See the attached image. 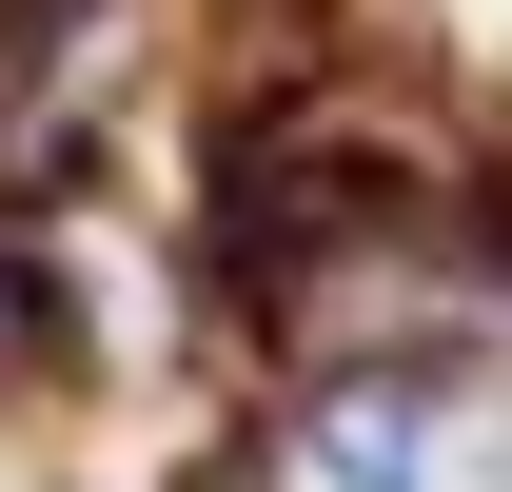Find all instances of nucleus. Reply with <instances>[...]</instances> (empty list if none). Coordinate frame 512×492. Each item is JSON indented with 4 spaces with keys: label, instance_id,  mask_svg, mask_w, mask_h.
<instances>
[{
    "label": "nucleus",
    "instance_id": "f257e3e1",
    "mask_svg": "<svg viewBox=\"0 0 512 492\" xmlns=\"http://www.w3.org/2000/svg\"><path fill=\"white\" fill-rule=\"evenodd\" d=\"M473 473V394L434 374H296V492H453Z\"/></svg>",
    "mask_w": 512,
    "mask_h": 492
}]
</instances>
